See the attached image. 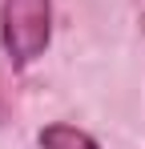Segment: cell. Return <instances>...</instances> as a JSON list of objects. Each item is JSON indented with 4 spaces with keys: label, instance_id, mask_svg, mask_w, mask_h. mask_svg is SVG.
I'll list each match as a JSON object with an SVG mask.
<instances>
[{
    "label": "cell",
    "instance_id": "7a4b0ae2",
    "mask_svg": "<svg viewBox=\"0 0 145 149\" xmlns=\"http://www.w3.org/2000/svg\"><path fill=\"white\" fill-rule=\"evenodd\" d=\"M40 149H101V145H97L85 129L56 121V125H45V129H40Z\"/></svg>",
    "mask_w": 145,
    "mask_h": 149
},
{
    "label": "cell",
    "instance_id": "6da1fadb",
    "mask_svg": "<svg viewBox=\"0 0 145 149\" xmlns=\"http://www.w3.org/2000/svg\"><path fill=\"white\" fill-rule=\"evenodd\" d=\"M0 40L12 65H32L52 40V0H4L0 4Z\"/></svg>",
    "mask_w": 145,
    "mask_h": 149
}]
</instances>
